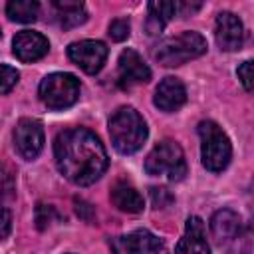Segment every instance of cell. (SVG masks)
I'll return each mask as SVG.
<instances>
[{
    "label": "cell",
    "mask_w": 254,
    "mask_h": 254,
    "mask_svg": "<svg viewBox=\"0 0 254 254\" xmlns=\"http://www.w3.org/2000/svg\"><path fill=\"white\" fill-rule=\"evenodd\" d=\"M54 157L58 171L79 187L95 183L109 163L99 137L83 127L60 131L54 141Z\"/></svg>",
    "instance_id": "obj_1"
},
{
    "label": "cell",
    "mask_w": 254,
    "mask_h": 254,
    "mask_svg": "<svg viewBox=\"0 0 254 254\" xmlns=\"http://www.w3.org/2000/svg\"><path fill=\"white\" fill-rule=\"evenodd\" d=\"M109 137L121 155L139 151L147 139V123L133 107H119L109 119Z\"/></svg>",
    "instance_id": "obj_2"
},
{
    "label": "cell",
    "mask_w": 254,
    "mask_h": 254,
    "mask_svg": "<svg viewBox=\"0 0 254 254\" xmlns=\"http://www.w3.org/2000/svg\"><path fill=\"white\" fill-rule=\"evenodd\" d=\"M204 52H206V40L198 32L185 30L177 36L159 42L157 48L153 50V58L165 67H175L202 56Z\"/></svg>",
    "instance_id": "obj_3"
},
{
    "label": "cell",
    "mask_w": 254,
    "mask_h": 254,
    "mask_svg": "<svg viewBox=\"0 0 254 254\" xmlns=\"http://www.w3.org/2000/svg\"><path fill=\"white\" fill-rule=\"evenodd\" d=\"M198 135H200V159L204 169L212 173H220L222 169H226L232 155V145L228 135L214 121H200Z\"/></svg>",
    "instance_id": "obj_4"
},
{
    "label": "cell",
    "mask_w": 254,
    "mask_h": 254,
    "mask_svg": "<svg viewBox=\"0 0 254 254\" xmlns=\"http://www.w3.org/2000/svg\"><path fill=\"white\" fill-rule=\"evenodd\" d=\"M145 171L153 177L165 175L169 181H181L187 175V161L181 145L171 139L155 145L145 159Z\"/></svg>",
    "instance_id": "obj_5"
},
{
    "label": "cell",
    "mask_w": 254,
    "mask_h": 254,
    "mask_svg": "<svg viewBox=\"0 0 254 254\" xmlns=\"http://www.w3.org/2000/svg\"><path fill=\"white\" fill-rule=\"evenodd\" d=\"M40 99L50 109H65L71 107L79 97V79L73 73L56 71L42 79L40 83Z\"/></svg>",
    "instance_id": "obj_6"
},
{
    "label": "cell",
    "mask_w": 254,
    "mask_h": 254,
    "mask_svg": "<svg viewBox=\"0 0 254 254\" xmlns=\"http://www.w3.org/2000/svg\"><path fill=\"white\" fill-rule=\"evenodd\" d=\"M14 147L22 159L32 161L40 155L44 147V127L38 119L24 117L14 129Z\"/></svg>",
    "instance_id": "obj_7"
},
{
    "label": "cell",
    "mask_w": 254,
    "mask_h": 254,
    "mask_svg": "<svg viewBox=\"0 0 254 254\" xmlns=\"http://www.w3.org/2000/svg\"><path fill=\"white\" fill-rule=\"evenodd\" d=\"M67 58L85 73H97L107 60V46L99 40L73 42L67 48Z\"/></svg>",
    "instance_id": "obj_8"
},
{
    "label": "cell",
    "mask_w": 254,
    "mask_h": 254,
    "mask_svg": "<svg viewBox=\"0 0 254 254\" xmlns=\"http://www.w3.org/2000/svg\"><path fill=\"white\" fill-rule=\"evenodd\" d=\"M119 67V85L121 87H131L135 83H147L151 79V69L149 65L143 62V58L135 52V50H123L117 62Z\"/></svg>",
    "instance_id": "obj_9"
},
{
    "label": "cell",
    "mask_w": 254,
    "mask_h": 254,
    "mask_svg": "<svg viewBox=\"0 0 254 254\" xmlns=\"http://www.w3.org/2000/svg\"><path fill=\"white\" fill-rule=\"evenodd\" d=\"M216 44L224 52H236L240 50L244 42V28L236 14L232 12H220L216 16V28H214Z\"/></svg>",
    "instance_id": "obj_10"
},
{
    "label": "cell",
    "mask_w": 254,
    "mask_h": 254,
    "mask_svg": "<svg viewBox=\"0 0 254 254\" xmlns=\"http://www.w3.org/2000/svg\"><path fill=\"white\" fill-rule=\"evenodd\" d=\"M12 50H14V56L20 62H38V60H42L48 54L50 42L40 32L22 30V32H18L14 36Z\"/></svg>",
    "instance_id": "obj_11"
},
{
    "label": "cell",
    "mask_w": 254,
    "mask_h": 254,
    "mask_svg": "<svg viewBox=\"0 0 254 254\" xmlns=\"http://www.w3.org/2000/svg\"><path fill=\"white\" fill-rule=\"evenodd\" d=\"M175 254H210V246L206 242L204 222L198 216H189L185 224V234L177 244Z\"/></svg>",
    "instance_id": "obj_12"
},
{
    "label": "cell",
    "mask_w": 254,
    "mask_h": 254,
    "mask_svg": "<svg viewBox=\"0 0 254 254\" xmlns=\"http://www.w3.org/2000/svg\"><path fill=\"white\" fill-rule=\"evenodd\" d=\"M153 101L161 111H177L187 101V89L179 77L169 75L157 85Z\"/></svg>",
    "instance_id": "obj_13"
},
{
    "label": "cell",
    "mask_w": 254,
    "mask_h": 254,
    "mask_svg": "<svg viewBox=\"0 0 254 254\" xmlns=\"http://www.w3.org/2000/svg\"><path fill=\"white\" fill-rule=\"evenodd\" d=\"M210 230H212V236L216 238L218 244H226V242L240 236L242 218L234 210H228V208L216 210L210 218Z\"/></svg>",
    "instance_id": "obj_14"
},
{
    "label": "cell",
    "mask_w": 254,
    "mask_h": 254,
    "mask_svg": "<svg viewBox=\"0 0 254 254\" xmlns=\"http://www.w3.org/2000/svg\"><path fill=\"white\" fill-rule=\"evenodd\" d=\"M121 246L127 254H161L163 252V240L145 228L133 230L131 234L123 236Z\"/></svg>",
    "instance_id": "obj_15"
},
{
    "label": "cell",
    "mask_w": 254,
    "mask_h": 254,
    "mask_svg": "<svg viewBox=\"0 0 254 254\" xmlns=\"http://www.w3.org/2000/svg\"><path fill=\"white\" fill-rule=\"evenodd\" d=\"M109 196H111V202H113L119 210H123V212L135 214V212H141L143 206H145L143 196L137 192V189H135L133 185L125 183V181H117V183L111 187Z\"/></svg>",
    "instance_id": "obj_16"
},
{
    "label": "cell",
    "mask_w": 254,
    "mask_h": 254,
    "mask_svg": "<svg viewBox=\"0 0 254 254\" xmlns=\"http://www.w3.org/2000/svg\"><path fill=\"white\" fill-rule=\"evenodd\" d=\"M177 2H149L147 6V22L145 30L149 36H157L163 32L165 24L177 14Z\"/></svg>",
    "instance_id": "obj_17"
},
{
    "label": "cell",
    "mask_w": 254,
    "mask_h": 254,
    "mask_svg": "<svg viewBox=\"0 0 254 254\" xmlns=\"http://www.w3.org/2000/svg\"><path fill=\"white\" fill-rule=\"evenodd\" d=\"M56 14L60 18V24L64 28H75L87 20L85 6L81 2H69V0H56L54 2Z\"/></svg>",
    "instance_id": "obj_18"
},
{
    "label": "cell",
    "mask_w": 254,
    "mask_h": 254,
    "mask_svg": "<svg viewBox=\"0 0 254 254\" xmlns=\"http://www.w3.org/2000/svg\"><path fill=\"white\" fill-rule=\"evenodd\" d=\"M38 12H40V4L34 0H10L6 4V16L12 22L30 24L38 18Z\"/></svg>",
    "instance_id": "obj_19"
},
{
    "label": "cell",
    "mask_w": 254,
    "mask_h": 254,
    "mask_svg": "<svg viewBox=\"0 0 254 254\" xmlns=\"http://www.w3.org/2000/svg\"><path fill=\"white\" fill-rule=\"evenodd\" d=\"M18 77H20V73L16 71V67H12V65H0V95L2 93H8L16 85Z\"/></svg>",
    "instance_id": "obj_20"
},
{
    "label": "cell",
    "mask_w": 254,
    "mask_h": 254,
    "mask_svg": "<svg viewBox=\"0 0 254 254\" xmlns=\"http://www.w3.org/2000/svg\"><path fill=\"white\" fill-rule=\"evenodd\" d=\"M129 30H131V26H129V20H125V18H117V20H113L109 24V36L115 42L127 40L129 38Z\"/></svg>",
    "instance_id": "obj_21"
},
{
    "label": "cell",
    "mask_w": 254,
    "mask_h": 254,
    "mask_svg": "<svg viewBox=\"0 0 254 254\" xmlns=\"http://www.w3.org/2000/svg\"><path fill=\"white\" fill-rule=\"evenodd\" d=\"M151 198H153V204H155L157 208H165L167 204L173 202L171 192H169L167 189H163V187H153V189H151Z\"/></svg>",
    "instance_id": "obj_22"
},
{
    "label": "cell",
    "mask_w": 254,
    "mask_h": 254,
    "mask_svg": "<svg viewBox=\"0 0 254 254\" xmlns=\"http://www.w3.org/2000/svg\"><path fill=\"white\" fill-rule=\"evenodd\" d=\"M52 214H54V208H52V206L38 204V208H36V222H38V228H40V230H44L46 226H50Z\"/></svg>",
    "instance_id": "obj_23"
},
{
    "label": "cell",
    "mask_w": 254,
    "mask_h": 254,
    "mask_svg": "<svg viewBox=\"0 0 254 254\" xmlns=\"http://www.w3.org/2000/svg\"><path fill=\"white\" fill-rule=\"evenodd\" d=\"M238 79H240V83L244 85L246 91L252 89V62L250 60L242 62V65L238 67Z\"/></svg>",
    "instance_id": "obj_24"
},
{
    "label": "cell",
    "mask_w": 254,
    "mask_h": 254,
    "mask_svg": "<svg viewBox=\"0 0 254 254\" xmlns=\"http://www.w3.org/2000/svg\"><path fill=\"white\" fill-rule=\"evenodd\" d=\"M10 228H12V216H10V210L0 202V238H6L10 234Z\"/></svg>",
    "instance_id": "obj_25"
}]
</instances>
